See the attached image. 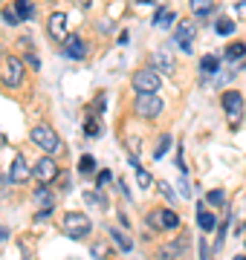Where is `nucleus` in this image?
Masks as SVG:
<instances>
[{"mask_svg":"<svg viewBox=\"0 0 246 260\" xmlns=\"http://www.w3.org/2000/svg\"><path fill=\"white\" fill-rule=\"evenodd\" d=\"M90 229H93V223H90L87 214L70 211V214H64V220H61V232H64L70 240H81V237H87Z\"/></svg>","mask_w":246,"mask_h":260,"instance_id":"1","label":"nucleus"},{"mask_svg":"<svg viewBox=\"0 0 246 260\" xmlns=\"http://www.w3.org/2000/svg\"><path fill=\"white\" fill-rule=\"evenodd\" d=\"M29 139L35 142L47 156H52V153L61 150V139H58V133L49 127V124H35V127L29 130Z\"/></svg>","mask_w":246,"mask_h":260,"instance_id":"2","label":"nucleus"},{"mask_svg":"<svg viewBox=\"0 0 246 260\" xmlns=\"http://www.w3.org/2000/svg\"><path fill=\"white\" fill-rule=\"evenodd\" d=\"M133 113L139 119H157L162 113V99L157 93H136V99H133Z\"/></svg>","mask_w":246,"mask_h":260,"instance_id":"3","label":"nucleus"},{"mask_svg":"<svg viewBox=\"0 0 246 260\" xmlns=\"http://www.w3.org/2000/svg\"><path fill=\"white\" fill-rule=\"evenodd\" d=\"M160 70H153V67H148V70H139V73L133 75V90L136 93H160Z\"/></svg>","mask_w":246,"mask_h":260,"instance_id":"4","label":"nucleus"},{"mask_svg":"<svg viewBox=\"0 0 246 260\" xmlns=\"http://www.w3.org/2000/svg\"><path fill=\"white\" fill-rule=\"evenodd\" d=\"M223 110H226L229 124L237 127V124H240V116H243V95L237 93V90H229V93L223 95Z\"/></svg>","mask_w":246,"mask_h":260,"instance_id":"5","label":"nucleus"},{"mask_svg":"<svg viewBox=\"0 0 246 260\" xmlns=\"http://www.w3.org/2000/svg\"><path fill=\"white\" fill-rule=\"evenodd\" d=\"M0 78H3L6 87H18L20 78H23V61L15 58V55H9L6 61H3V73H0Z\"/></svg>","mask_w":246,"mask_h":260,"instance_id":"6","label":"nucleus"},{"mask_svg":"<svg viewBox=\"0 0 246 260\" xmlns=\"http://www.w3.org/2000/svg\"><path fill=\"white\" fill-rule=\"evenodd\" d=\"M32 177L38 179L41 185H47V182H52V179L58 177V165L52 156H41L38 162H35V168H32Z\"/></svg>","mask_w":246,"mask_h":260,"instance_id":"7","label":"nucleus"},{"mask_svg":"<svg viewBox=\"0 0 246 260\" xmlns=\"http://www.w3.org/2000/svg\"><path fill=\"white\" fill-rule=\"evenodd\" d=\"M186 251H189V237H180V240L165 243L157 254H160V260H186Z\"/></svg>","mask_w":246,"mask_h":260,"instance_id":"8","label":"nucleus"},{"mask_svg":"<svg viewBox=\"0 0 246 260\" xmlns=\"http://www.w3.org/2000/svg\"><path fill=\"white\" fill-rule=\"evenodd\" d=\"M197 35V26H194V20H180V26L174 32V41L180 44L182 52H191V41Z\"/></svg>","mask_w":246,"mask_h":260,"instance_id":"9","label":"nucleus"},{"mask_svg":"<svg viewBox=\"0 0 246 260\" xmlns=\"http://www.w3.org/2000/svg\"><path fill=\"white\" fill-rule=\"evenodd\" d=\"M148 223L157 225V229H168V232H174V229H180V217L171 211V208H162V211H153L151 217H148Z\"/></svg>","mask_w":246,"mask_h":260,"instance_id":"10","label":"nucleus"},{"mask_svg":"<svg viewBox=\"0 0 246 260\" xmlns=\"http://www.w3.org/2000/svg\"><path fill=\"white\" fill-rule=\"evenodd\" d=\"M64 55H67V58H73V61H81V58L87 55L84 41H81L78 35H73V32H70V35L64 38Z\"/></svg>","mask_w":246,"mask_h":260,"instance_id":"11","label":"nucleus"},{"mask_svg":"<svg viewBox=\"0 0 246 260\" xmlns=\"http://www.w3.org/2000/svg\"><path fill=\"white\" fill-rule=\"evenodd\" d=\"M29 177H32V171H29L26 159H23V156L18 153V156L12 159V168H9V182H18V185H20V182H26Z\"/></svg>","mask_w":246,"mask_h":260,"instance_id":"12","label":"nucleus"},{"mask_svg":"<svg viewBox=\"0 0 246 260\" xmlns=\"http://www.w3.org/2000/svg\"><path fill=\"white\" fill-rule=\"evenodd\" d=\"M151 64H153V70H160V73H165V75H171L174 70H177V64H174V55H168L165 49H160V52L151 58Z\"/></svg>","mask_w":246,"mask_h":260,"instance_id":"13","label":"nucleus"},{"mask_svg":"<svg viewBox=\"0 0 246 260\" xmlns=\"http://www.w3.org/2000/svg\"><path fill=\"white\" fill-rule=\"evenodd\" d=\"M64 32H67V15L64 12H55L52 18H49V35L55 38V41H64Z\"/></svg>","mask_w":246,"mask_h":260,"instance_id":"14","label":"nucleus"},{"mask_svg":"<svg viewBox=\"0 0 246 260\" xmlns=\"http://www.w3.org/2000/svg\"><path fill=\"white\" fill-rule=\"evenodd\" d=\"M197 225L203 229V232H211V229L218 225V220H214V214H211V211H206V208H203V203L197 205Z\"/></svg>","mask_w":246,"mask_h":260,"instance_id":"15","label":"nucleus"},{"mask_svg":"<svg viewBox=\"0 0 246 260\" xmlns=\"http://www.w3.org/2000/svg\"><path fill=\"white\" fill-rule=\"evenodd\" d=\"M12 9L18 12V18H20V20L35 18V6H32L29 0H15V3H12Z\"/></svg>","mask_w":246,"mask_h":260,"instance_id":"16","label":"nucleus"},{"mask_svg":"<svg viewBox=\"0 0 246 260\" xmlns=\"http://www.w3.org/2000/svg\"><path fill=\"white\" fill-rule=\"evenodd\" d=\"M131 165H133V171H136V182H139V188H151V174H148V171H145L142 165H139V162H136V159L131 156Z\"/></svg>","mask_w":246,"mask_h":260,"instance_id":"17","label":"nucleus"},{"mask_svg":"<svg viewBox=\"0 0 246 260\" xmlns=\"http://www.w3.org/2000/svg\"><path fill=\"white\" fill-rule=\"evenodd\" d=\"M189 3H191V12H194L197 18H208V15H211V3H214V0H189Z\"/></svg>","mask_w":246,"mask_h":260,"instance_id":"18","label":"nucleus"},{"mask_svg":"<svg viewBox=\"0 0 246 260\" xmlns=\"http://www.w3.org/2000/svg\"><path fill=\"white\" fill-rule=\"evenodd\" d=\"M171 23H174V12H171V9H160L157 15H153V26H160V29H168Z\"/></svg>","mask_w":246,"mask_h":260,"instance_id":"19","label":"nucleus"},{"mask_svg":"<svg viewBox=\"0 0 246 260\" xmlns=\"http://www.w3.org/2000/svg\"><path fill=\"white\" fill-rule=\"evenodd\" d=\"M110 240H113L116 246H119V251H125V254H128V251L133 249V243L128 240V237H125V234L119 232V229H110Z\"/></svg>","mask_w":246,"mask_h":260,"instance_id":"20","label":"nucleus"},{"mask_svg":"<svg viewBox=\"0 0 246 260\" xmlns=\"http://www.w3.org/2000/svg\"><path fill=\"white\" fill-rule=\"evenodd\" d=\"M243 55H246V47L240 44V41H235V44L226 47V61H240Z\"/></svg>","mask_w":246,"mask_h":260,"instance_id":"21","label":"nucleus"},{"mask_svg":"<svg viewBox=\"0 0 246 260\" xmlns=\"http://www.w3.org/2000/svg\"><path fill=\"white\" fill-rule=\"evenodd\" d=\"M214 29H218V35H232V32H235V20H229V18H218Z\"/></svg>","mask_w":246,"mask_h":260,"instance_id":"22","label":"nucleus"},{"mask_svg":"<svg viewBox=\"0 0 246 260\" xmlns=\"http://www.w3.org/2000/svg\"><path fill=\"white\" fill-rule=\"evenodd\" d=\"M157 191H160V194L165 197L168 203H174V200H177V194H174V188H171L168 182H165V179H160V182H157Z\"/></svg>","mask_w":246,"mask_h":260,"instance_id":"23","label":"nucleus"},{"mask_svg":"<svg viewBox=\"0 0 246 260\" xmlns=\"http://www.w3.org/2000/svg\"><path fill=\"white\" fill-rule=\"evenodd\" d=\"M78 171H81V174H93L96 171V159L93 156H81L78 159Z\"/></svg>","mask_w":246,"mask_h":260,"instance_id":"24","label":"nucleus"},{"mask_svg":"<svg viewBox=\"0 0 246 260\" xmlns=\"http://www.w3.org/2000/svg\"><path fill=\"white\" fill-rule=\"evenodd\" d=\"M168 148H171V136H168V133H162V136H160V148L153 150V156H157V159H162Z\"/></svg>","mask_w":246,"mask_h":260,"instance_id":"25","label":"nucleus"},{"mask_svg":"<svg viewBox=\"0 0 246 260\" xmlns=\"http://www.w3.org/2000/svg\"><path fill=\"white\" fill-rule=\"evenodd\" d=\"M200 70H203V73H218V58L206 55V58H203V64H200Z\"/></svg>","mask_w":246,"mask_h":260,"instance_id":"26","label":"nucleus"},{"mask_svg":"<svg viewBox=\"0 0 246 260\" xmlns=\"http://www.w3.org/2000/svg\"><path fill=\"white\" fill-rule=\"evenodd\" d=\"M206 200L211 205H223V200H226V197H223V191H220V188H214V191H208V194H206Z\"/></svg>","mask_w":246,"mask_h":260,"instance_id":"27","label":"nucleus"},{"mask_svg":"<svg viewBox=\"0 0 246 260\" xmlns=\"http://www.w3.org/2000/svg\"><path fill=\"white\" fill-rule=\"evenodd\" d=\"M84 133H87V136H99V133H102V127H99V119H87Z\"/></svg>","mask_w":246,"mask_h":260,"instance_id":"28","label":"nucleus"},{"mask_svg":"<svg viewBox=\"0 0 246 260\" xmlns=\"http://www.w3.org/2000/svg\"><path fill=\"white\" fill-rule=\"evenodd\" d=\"M90 251H93L96 260H104V257H107V243H93V249H90Z\"/></svg>","mask_w":246,"mask_h":260,"instance_id":"29","label":"nucleus"},{"mask_svg":"<svg viewBox=\"0 0 246 260\" xmlns=\"http://www.w3.org/2000/svg\"><path fill=\"white\" fill-rule=\"evenodd\" d=\"M3 20H6V23H12V26H18V23H20L18 12L12 9V6H9V9H3Z\"/></svg>","mask_w":246,"mask_h":260,"instance_id":"30","label":"nucleus"},{"mask_svg":"<svg viewBox=\"0 0 246 260\" xmlns=\"http://www.w3.org/2000/svg\"><path fill=\"white\" fill-rule=\"evenodd\" d=\"M35 200L44 203V208H49V191H47V188H38V191H35Z\"/></svg>","mask_w":246,"mask_h":260,"instance_id":"31","label":"nucleus"},{"mask_svg":"<svg viewBox=\"0 0 246 260\" xmlns=\"http://www.w3.org/2000/svg\"><path fill=\"white\" fill-rule=\"evenodd\" d=\"M26 64L32 67V70H41V61H38L35 55H26Z\"/></svg>","mask_w":246,"mask_h":260,"instance_id":"32","label":"nucleus"},{"mask_svg":"<svg viewBox=\"0 0 246 260\" xmlns=\"http://www.w3.org/2000/svg\"><path fill=\"white\" fill-rule=\"evenodd\" d=\"M235 9H237V18H246V0H240Z\"/></svg>","mask_w":246,"mask_h":260,"instance_id":"33","label":"nucleus"},{"mask_svg":"<svg viewBox=\"0 0 246 260\" xmlns=\"http://www.w3.org/2000/svg\"><path fill=\"white\" fill-rule=\"evenodd\" d=\"M104 182H110V174H107V171H102V174H99V188H102Z\"/></svg>","mask_w":246,"mask_h":260,"instance_id":"34","label":"nucleus"},{"mask_svg":"<svg viewBox=\"0 0 246 260\" xmlns=\"http://www.w3.org/2000/svg\"><path fill=\"white\" fill-rule=\"evenodd\" d=\"M0 194H6V179L0 177Z\"/></svg>","mask_w":246,"mask_h":260,"instance_id":"35","label":"nucleus"},{"mask_svg":"<svg viewBox=\"0 0 246 260\" xmlns=\"http://www.w3.org/2000/svg\"><path fill=\"white\" fill-rule=\"evenodd\" d=\"M3 145H6V136H3V133H0V148H3Z\"/></svg>","mask_w":246,"mask_h":260,"instance_id":"36","label":"nucleus"},{"mask_svg":"<svg viewBox=\"0 0 246 260\" xmlns=\"http://www.w3.org/2000/svg\"><path fill=\"white\" fill-rule=\"evenodd\" d=\"M136 3H139V6H145V3H151V0H136Z\"/></svg>","mask_w":246,"mask_h":260,"instance_id":"37","label":"nucleus"},{"mask_svg":"<svg viewBox=\"0 0 246 260\" xmlns=\"http://www.w3.org/2000/svg\"><path fill=\"white\" fill-rule=\"evenodd\" d=\"M81 6H90V0H81Z\"/></svg>","mask_w":246,"mask_h":260,"instance_id":"38","label":"nucleus"},{"mask_svg":"<svg viewBox=\"0 0 246 260\" xmlns=\"http://www.w3.org/2000/svg\"><path fill=\"white\" fill-rule=\"evenodd\" d=\"M235 260H246V257H243V254H240V257H235Z\"/></svg>","mask_w":246,"mask_h":260,"instance_id":"39","label":"nucleus"}]
</instances>
